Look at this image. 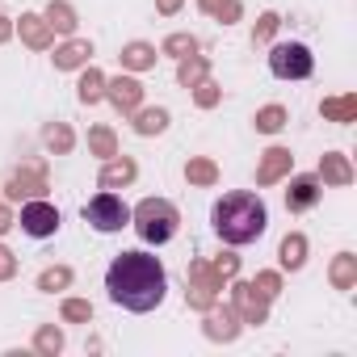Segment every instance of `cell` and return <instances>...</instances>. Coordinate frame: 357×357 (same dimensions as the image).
<instances>
[{
    "mask_svg": "<svg viewBox=\"0 0 357 357\" xmlns=\"http://www.w3.org/2000/svg\"><path fill=\"white\" fill-rule=\"evenodd\" d=\"M160 5H164V9H176V0H160Z\"/></svg>",
    "mask_w": 357,
    "mask_h": 357,
    "instance_id": "obj_31",
    "label": "cell"
},
{
    "mask_svg": "<svg viewBox=\"0 0 357 357\" xmlns=\"http://www.w3.org/2000/svg\"><path fill=\"white\" fill-rule=\"evenodd\" d=\"M109 89H114V101H118V105H126V109L139 105V84H135V80H114Z\"/></svg>",
    "mask_w": 357,
    "mask_h": 357,
    "instance_id": "obj_8",
    "label": "cell"
},
{
    "mask_svg": "<svg viewBox=\"0 0 357 357\" xmlns=\"http://www.w3.org/2000/svg\"><path fill=\"white\" fill-rule=\"evenodd\" d=\"M164 122H168V114H164V109H147V114H139V122H135V126H139L143 135H151V130H164Z\"/></svg>",
    "mask_w": 357,
    "mask_h": 357,
    "instance_id": "obj_12",
    "label": "cell"
},
{
    "mask_svg": "<svg viewBox=\"0 0 357 357\" xmlns=\"http://www.w3.org/2000/svg\"><path fill=\"white\" fill-rule=\"evenodd\" d=\"M211 219H215L219 240L236 244V248L261 240L265 227H269V211H265V202L257 194H227V198H219L215 211H211Z\"/></svg>",
    "mask_w": 357,
    "mask_h": 357,
    "instance_id": "obj_2",
    "label": "cell"
},
{
    "mask_svg": "<svg viewBox=\"0 0 357 357\" xmlns=\"http://www.w3.org/2000/svg\"><path fill=\"white\" fill-rule=\"evenodd\" d=\"M51 26H59V30H72V13H68L63 5H59V9L51 5Z\"/></svg>",
    "mask_w": 357,
    "mask_h": 357,
    "instance_id": "obj_19",
    "label": "cell"
},
{
    "mask_svg": "<svg viewBox=\"0 0 357 357\" xmlns=\"http://www.w3.org/2000/svg\"><path fill=\"white\" fill-rule=\"evenodd\" d=\"M22 30H26V38H30L34 47H43V43H47V34H43V22H38V17H22Z\"/></svg>",
    "mask_w": 357,
    "mask_h": 357,
    "instance_id": "obj_17",
    "label": "cell"
},
{
    "mask_svg": "<svg viewBox=\"0 0 357 357\" xmlns=\"http://www.w3.org/2000/svg\"><path fill=\"white\" fill-rule=\"evenodd\" d=\"M68 315H72V319H80V315H89V307H84V303H72V307H68Z\"/></svg>",
    "mask_w": 357,
    "mask_h": 357,
    "instance_id": "obj_28",
    "label": "cell"
},
{
    "mask_svg": "<svg viewBox=\"0 0 357 357\" xmlns=\"http://www.w3.org/2000/svg\"><path fill=\"white\" fill-rule=\"evenodd\" d=\"M84 55H93V51H89V43H72V47H63V51L55 55V63H59V68H76Z\"/></svg>",
    "mask_w": 357,
    "mask_h": 357,
    "instance_id": "obj_10",
    "label": "cell"
},
{
    "mask_svg": "<svg viewBox=\"0 0 357 357\" xmlns=\"http://www.w3.org/2000/svg\"><path fill=\"white\" fill-rule=\"evenodd\" d=\"M324 176H328V181H349L344 160H340V155H324Z\"/></svg>",
    "mask_w": 357,
    "mask_h": 357,
    "instance_id": "obj_14",
    "label": "cell"
},
{
    "mask_svg": "<svg viewBox=\"0 0 357 357\" xmlns=\"http://www.w3.org/2000/svg\"><path fill=\"white\" fill-rule=\"evenodd\" d=\"M168 51H194V38H172Z\"/></svg>",
    "mask_w": 357,
    "mask_h": 357,
    "instance_id": "obj_25",
    "label": "cell"
},
{
    "mask_svg": "<svg viewBox=\"0 0 357 357\" xmlns=\"http://www.w3.org/2000/svg\"><path fill=\"white\" fill-rule=\"evenodd\" d=\"M311 51L303 47V43H282V47H273V55H269V72L278 76V80H307L311 76Z\"/></svg>",
    "mask_w": 357,
    "mask_h": 357,
    "instance_id": "obj_5",
    "label": "cell"
},
{
    "mask_svg": "<svg viewBox=\"0 0 357 357\" xmlns=\"http://www.w3.org/2000/svg\"><path fill=\"white\" fill-rule=\"evenodd\" d=\"M328 114H336V118H349V109H353V101H332V105H324Z\"/></svg>",
    "mask_w": 357,
    "mask_h": 357,
    "instance_id": "obj_22",
    "label": "cell"
},
{
    "mask_svg": "<svg viewBox=\"0 0 357 357\" xmlns=\"http://www.w3.org/2000/svg\"><path fill=\"white\" fill-rule=\"evenodd\" d=\"M273 26H278V17L269 13V17H261V26H257V38H269L273 34Z\"/></svg>",
    "mask_w": 357,
    "mask_h": 357,
    "instance_id": "obj_21",
    "label": "cell"
},
{
    "mask_svg": "<svg viewBox=\"0 0 357 357\" xmlns=\"http://www.w3.org/2000/svg\"><path fill=\"white\" fill-rule=\"evenodd\" d=\"M282 265H290V269H298V265H303V240H298V236L282 244Z\"/></svg>",
    "mask_w": 357,
    "mask_h": 357,
    "instance_id": "obj_13",
    "label": "cell"
},
{
    "mask_svg": "<svg viewBox=\"0 0 357 357\" xmlns=\"http://www.w3.org/2000/svg\"><path fill=\"white\" fill-rule=\"evenodd\" d=\"M5 227H9V215H5V211H0V231H5Z\"/></svg>",
    "mask_w": 357,
    "mask_h": 357,
    "instance_id": "obj_30",
    "label": "cell"
},
{
    "mask_svg": "<svg viewBox=\"0 0 357 357\" xmlns=\"http://www.w3.org/2000/svg\"><path fill=\"white\" fill-rule=\"evenodd\" d=\"M5 273H13V261H9V252H5V248H0V278H5Z\"/></svg>",
    "mask_w": 357,
    "mask_h": 357,
    "instance_id": "obj_26",
    "label": "cell"
},
{
    "mask_svg": "<svg viewBox=\"0 0 357 357\" xmlns=\"http://www.w3.org/2000/svg\"><path fill=\"white\" fill-rule=\"evenodd\" d=\"M349 265H353V257H340V265H336V282L340 286H349Z\"/></svg>",
    "mask_w": 357,
    "mask_h": 357,
    "instance_id": "obj_23",
    "label": "cell"
},
{
    "mask_svg": "<svg viewBox=\"0 0 357 357\" xmlns=\"http://www.w3.org/2000/svg\"><path fill=\"white\" fill-rule=\"evenodd\" d=\"M135 231L147 240V244H164V240H172L176 236V211L168 206V202H160V198H147V202H139L135 206Z\"/></svg>",
    "mask_w": 357,
    "mask_h": 357,
    "instance_id": "obj_3",
    "label": "cell"
},
{
    "mask_svg": "<svg viewBox=\"0 0 357 357\" xmlns=\"http://www.w3.org/2000/svg\"><path fill=\"white\" fill-rule=\"evenodd\" d=\"M84 223L97 227L101 236H109V231H122V227L130 223V211H126L122 198H114V194H97V198L84 206Z\"/></svg>",
    "mask_w": 357,
    "mask_h": 357,
    "instance_id": "obj_4",
    "label": "cell"
},
{
    "mask_svg": "<svg viewBox=\"0 0 357 357\" xmlns=\"http://www.w3.org/2000/svg\"><path fill=\"white\" fill-rule=\"evenodd\" d=\"M282 118H286V114H282V109H278V105H269V109H265V114H261V118H257V126H261V130H269V135H273V130H282Z\"/></svg>",
    "mask_w": 357,
    "mask_h": 357,
    "instance_id": "obj_16",
    "label": "cell"
},
{
    "mask_svg": "<svg viewBox=\"0 0 357 357\" xmlns=\"http://www.w3.org/2000/svg\"><path fill=\"white\" fill-rule=\"evenodd\" d=\"M130 176H135V164H109L105 172H101V185H118V181H130Z\"/></svg>",
    "mask_w": 357,
    "mask_h": 357,
    "instance_id": "obj_11",
    "label": "cell"
},
{
    "mask_svg": "<svg viewBox=\"0 0 357 357\" xmlns=\"http://www.w3.org/2000/svg\"><path fill=\"white\" fill-rule=\"evenodd\" d=\"M126 63H130V68H147V63H151V51H147V47H130V51H126Z\"/></svg>",
    "mask_w": 357,
    "mask_h": 357,
    "instance_id": "obj_18",
    "label": "cell"
},
{
    "mask_svg": "<svg viewBox=\"0 0 357 357\" xmlns=\"http://www.w3.org/2000/svg\"><path fill=\"white\" fill-rule=\"evenodd\" d=\"M190 176H194V181H211L215 168H211V164H194V168H190Z\"/></svg>",
    "mask_w": 357,
    "mask_h": 357,
    "instance_id": "obj_20",
    "label": "cell"
},
{
    "mask_svg": "<svg viewBox=\"0 0 357 357\" xmlns=\"http://www.w3.org/2000/svg\"><path fill=\"white\" fill-rule=\"evenodd\" d=\"M97 97H101V76L89 72V76L80 80V101H97Z\"/></svg>",
    "mask_w": 357,
    "mask_h": 357,
    "instance_id": "obj_15",
    "label": "cell"
},
{
    "mask_svg": "<svg viewBox=\"0 0 357 357\" xmlns=\"http://www.w3.org/2000/svg\"><path fill=\"white\" fill-rule=\"evenodd\" d=\"M286 164H290V151L273 147V151H269V160H265V168H261V181H273V176H278V172H282Z\"/></svg>",
    "mask_w": 357,
    "mask_h": 357,
    "instance_id": "obj_9",
    "label": "cell"
},
{
    "mask_svg": "<svg viewBox=\"0 0 357 357\" xmlns=\"http://www.w3.org/2000/svg\"><path fill=\"white\" fill-rule=\"evenodd\" d=\"M22 231L34 236V240L55 236V231H59V211H55L51 202H30V206H22Z\"/></svg>",
    "mask_w": 357,
    "mask_h": 357,
    "instance_id": "obj_6",
    "label": "cell"
},
{
    "mask_svg": "<svg viewBox=\"0 0 357 357\" xmlns=\"http://www.w3.org/2000/svg\"><path fill=\"white\" fill-rule=\"evenodd\" d=\"M63 282H68V273H63V269H59V273H47V278H43V290H51V286H63Z\"/></svg>",
    "mask_w": 357,
    "mask_h": 357,
    "instance_id": "obj_24",
    "label": "cell"
},
{
    "mask_svg": "<svg viewBox=\"0 0 357 357\" xmlns=\"http://www.w3.org/2000/svg\"><path fill=\"white\" fill-rule=\"evenodd\" d=\"M315 198H319L315 176H298V181H290V190H286V206L290 211H307V206H315Z\"/></svg>",
    "mask_w": 357,
    "mask_h": 357,
    "instance_id": "obj_7",
    "label": "cell"
},
{
    "mask_svg": "<svg viewBox=\"0 0 357 357\" xmlns=\"http://www.w3.org/2000/svg\"><path fill=\"white\" fill-rule=\"evenodd\" d=\"M0 38H9V26H5V17H0Z\"/></svg>",
    "mask_w": 357,
    "mask_h": 357,
    "instance_id": "obj_29",
    "label": "cell"
},
{
    "mask_svg": "<svg viewBox=\"0 0 357 357\" xmlns=\"http://www.w3.org/2000/svg\"><path fill=\"white\" fill-rule=\"evenodd\" d=\"M93 143H97V147H101V151H109V147H114V143H109V135H105V130H97V135H93Z\"/></svg>",
    "mask_w": 357,
    "mask_h": 357,
    "instance_id": "obj_27",
    "label": "cell"
},
{
    "mask_svg": "<svg viewBox=\"0 0 357 357\" xmlns=\"http://www.w3.org/2000/svg\"><path fill=\"white\" fill-rule=\"evenodd\" d=\"M105 290L118 307L143 315V311H155L164 303L168 273L151 252H122V257H114V265L105 273Z\"/></svg>",
    "mask_w": 357,
    "mask_h": 357,
    "instance_id": "obj_1",
    "label": "cell"
}]
</instances>
